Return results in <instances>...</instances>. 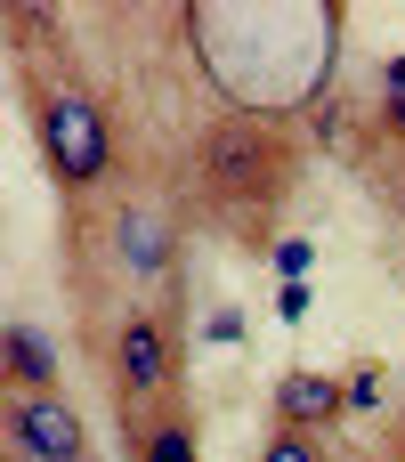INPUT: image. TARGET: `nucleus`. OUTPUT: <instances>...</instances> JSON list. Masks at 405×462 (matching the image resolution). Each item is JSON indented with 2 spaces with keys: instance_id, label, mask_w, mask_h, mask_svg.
Masks as SVG:
<instances>
[{
  "instance_id": "423d86ee",
  "label": "nucleus",
  "mask_w": 405,
  "mask_h": 462,
  "mask_svg": "<svg viewBox=\"0 0 405 462\" xmlns=\"http://www.w3.org/2000/svg\"><path fill=\"white\" fill-rule=\"evenodd\" d=\"M268 414H276V430L325 439V430L349 414V382H341V374H284V382L268 390Z\"/></svg>"
},
{
  "instance_id": "1a4fd4ad",
  "label": "nucleus",
  "mask_w": 405,
  "mask_h": 462,
  "mask_svg": "<svg viewBox=\"0 0 405 462\" xmlns=\"http://www.w3.org/2000/svg\"><path fill=\"white\" fill-rule=\"evenodd\" d=\"M260 462H333V447L308 439V430H268L260 439Z\"/></svg>"
},
{
  "instance_id": "9d476101",
  "label": "nucleus",
  "mask_w": 405,
  "mask_h": 462,
  "mask_svg": "<svg viewBox=\"0 0 405 462\" xmlns=\"http://www.w3.org/2000/svg\"><path fill=\"white\" fill-rule=\"evenodd\" d=\"M341 382H349V414H382V398H390L382 365H357V374H341Z\"/></svg>"
},
{
  "instance_id": "20e7f679",
  "label": "nucleus",
  "mask_w": 405,
  "mask_h": 462,
  "mask_svg": "<svg viewBox=\"0 0 405 462\" xmlns=\"http://www.w3.org/2000/svg\"><path fill=\"white\" fill-rule=\"evenodd\" d=\"M106 244H114V268H122L130 284H170L187 227H179L170 203H154V195H122V203L106 211Z\"/></svg>"
},
{
  "instance_id": "f257e3e1",
  "label": "nucleus",
  "mask_w": 405,
  "mask_h": 462,
  "mask_svg": "<svg viewBox=\"0 0 405 462\" xmlns=\"http://www.w3.org/2000/svg\"><path fill=\"white\" fill-rule=\"evenodd\" d=\"M300 162H308V146L268 106H219L195 130V187H203V203L252 219V236H268V219L292 203Z\"/></svg>"
},
{
  "instance_id": "f03ea898",
  "label": "nucleus",
  "mask_w": 405,
  "mask_h": 462,
  "mask_svg": "<svg viewBox=\"0 0 405 462\" xmlns=\"http://www.w3.org/2000/svg\"><path fill=\"white\" fill-rule=\"evenodd\" d=\"M24 114H32V146H41V171L57 179V195H97L122 162V138H114V114L73 81V73H24Z\"/></svg>"
},
{
  "instance_id": "7ed1b4c3",
  "label": "nucleus",
  "mask_w": 405,
  "mask_h": 462,
  "mask_svg": "<svg viewBox=\"0 0 405 462\" xmlns=\"http://www.w3.org/2000/svg\"><path fill=\"white\" fill-rule=\"evenodd\" d=\"M106 382L130 414H146L154 398H170L179 382V325L154 309H122V325L106 333Z\"/></svg>"
},
{
  "instance_id": "6e6552de",
  "label": "nucleus",
  "mask_w": 405,
  "mask_h": 462,
  "mask_svg": "<svg viewBox=\"0 0 405 462\" xmlns=\"http://www.w3.org/2000/svg\"><path fill=\"white\" fill-rule=\"evenodd\" d=\"M138 462H203L195 422H187V414H154V422L138 430Z\"/></svg>"
},
{
  "instance_id": "0eeeda50",
  "label": "nucleus",
  "mask_w": 405,
  "mask_h": 462,
  "mask_svg": "<svg viewBox=\"0 0 405 462\" xmlns=\"http://www.w3.org/2000/svg\"><path fill=\"white\" fill-rule=\"evenodd\" d=\"M0 374H8V390H65V365H57V341L41 333V325H8L0 333Z\"/></svg>"
},
{
  "instance_id": "39448f33",
  "label": "nucleus",
  "mask_w": 405,
  "mask_h": 462,
  "mask_svg": "<svg viewBox=\"0 0 405 462\" xmlns=\"http://www.w3.org/2000/svg\"><path fill=\"white\" fill-rule=\"evenodd\" d=\"M8 462H97L65 390H8Z\"/></svg>"
},
{
  "instance_id": "f8f14e48",
  "label": "nucleus",
  "mask_w": 405,
  "mask_h": 462,
  "mask_svg": "<svg viewBox=\"0 0 405 462\" xmlns=\"http://www.w3.org/2000/svg\"><path fill=\"white\" fill-rule=\"evenodd\" d=\"M390 462H405V414H398V430H390Z\"/></svg>"
},
{
  "instance_id": "9b49d317",
  "label": "nucleus",
  "mask_w": 405,
  "mask_h": 462,
  "mask_svg": "<svg viewBox=\"0 0 405 462\" xmlns=\"http://www.w3.org/2000/svg\"><path fill=\"white\" fill-rule=\"evenodd\" d=\"M382 97H405V57H398V65H382Z\"/></svg>"
}]
</instances>
